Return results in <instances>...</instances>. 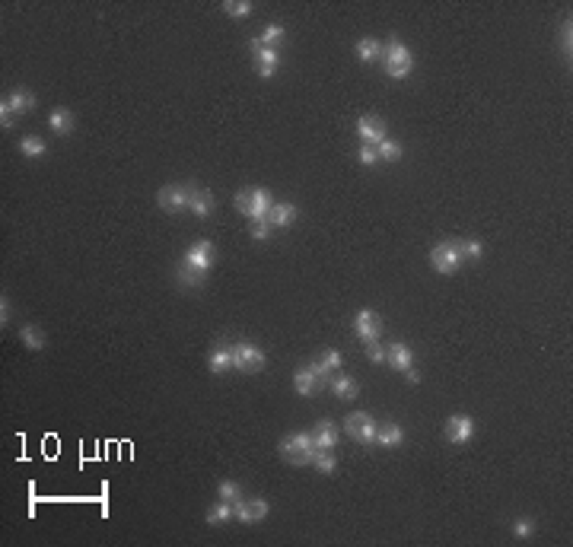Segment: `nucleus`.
<instances>
[{
  "label": "nucleus",
  "instance_id": "43",
  "mask_svg": "<svg viewBox=\"0 0 573 547\" xmlns=\"http://www.w3.org/2000/svg\"><path fill=\"white\" fill-rule=\"evenodd\" d=\"M401 375H405V379L411 382V385H417V382H421V375H417V369H414V366H411V369H408V373H401Z\"/></svg>",
  "mask_w": 573,
  "mask_h": 547
},
{
  "label": "nucleus",
  "instance_id": "6",
  "mask_svg": "<svg viewBox=\"0 0 573 547\" xmlns=\"http://www.w3.org/2000/svg\"><path fill=\"white\" fill-rule=\"evenodd\" d=\"M344 430H348V436L354 442L370 446V442H376V430H379V423H376L373 414H366V411H354V414H348V420H344Z\"/></svg>",
  "mask_w": 573,
  "mask_h": 547
},
{
  "label": "nucleus",
  "instance_id": "24",
  "mask_svg": "<svg viewBox=\"0 0 573 547\" xmlns=\"http://www.w3.org/2000/svg\"><path fill=\"white\" fill-rule=\"evenodd\" d=\"M204 277H208V274L194 271V267L185 265V261L175 267V280H179V287H185V290H198L201 283H204Z\"/></svg>",
  "mask_w": 573,
  "mask_h": 547
},
{
  "label": "nucleus",
  "instance_id": "21",
  "mask_svg": "<svg viewBox=\"0 0 573 547\" xmlns=\"http://www.w3.org/2000/svg\"><path fill=\"white\" fill-rule=\"evenodd\" d=\"M328 385H332V391H334V395H338L341 401H354V398H357V379H354V375L334 373V375H332V382H328Z\"/></svg>",
  "mask_w": 573,
  "mask_h": 547
},
{
  "label": "nucleus",
  "instance_id": "12",
  "mask_svg": "<svg viewBox=\"0 0 573 547\" xmlns=\"http://www.w3.org/2000/svg\"><path fill=\"white\" fill-rule=\"evenodd\" d=\"M185 265H191L194 271L208 274L210 265H214V245H210V239H198L194 245L188 249V255H185Z\"/></svg>",
  "mask_w": 573,
  "mask_h": 547
},
{
  "label": "nucleus",
  "instance_id": "20",
  "mask_svg": "<svg viewBox=\"0 0 573 547\" xmlns=\"http://www.w3.org/2000/svg\"><path fill=\"white\" fill-rule=\"evenodd\" d=\"M293 385H296V391L303 398H309L316 389H322V385H319V375L312 373V366H299L296 373H293Z\"/></svg>",
  "mask_w": 573,
  "mask_h": 547
},
{
  "label": "nucleus",
  "instance_id": "39",
  "mask_svg": "<svg viewBox=\"0 0 573 547\" xmlns=\"http://www.w3.org/2000/svg\"><path fill=\"white\" fill-rule=\"evenodd\" d=\"M532 531H535V522H532V519H516V522H513V535H516V538H529Z\"/></svg>",
  "mask_w": 573,
  "mask_h": 547
},
{
  "label": "nucleus",
  "instance_id": "13",
  "mask_svg": "<svg viewBox=\"0 0 573 547\" xmlns=\"http://www.w3.org/2000/svg\"><path fill=\"white\" fill-rule=\"evenodd\" d=\"M385 363L392 369H399V373H408L414 366V350L408 347L405 340H392L389 347H385Z\"/></svg>",
  "mask_w": 573,
  "mask_h": 547
},
{
  "label": "nucleus",
  "instance_id": "35",
  "mask_svg": "<svg viewBox=\"0 0 573 547\" xmlns=\"http://www.w3.org/2000/svg\"><path fill=\"white\" fill-rule=\"evenodd\" d=\"M363 350H366V357L373 360V363H385V347L379 344V338H376V340H363Z\"/></svg>",
  "mask_w": 573,
  "mask_h": 547
},
{
  "label": "nucleus",
  "instance_id": "4",
  "mask_svg": "<svg viewBox=\"0 0 573 547\" xmlns=\"http://www.w3.org/2000/svg\"><path fill=\"white\" fill-rule=\"evenodd\" d=\"M462 261H465V258H462V245L452 242V239L436 242V245L430 249V265H433L436 274H456Z\"/></svg>",
  "mask_w": 573,
  "mask_h": 547
},
{
  "label": "nucleus",
  "instance_id": "29",
  "mask_svg": "<svg viewBox=\"0 0 573 547\" xmlns=\"http://www.w3.org/2000/svg\"><path fill=\"white\" fill-rule=\"evenodd\" d=\"M376 153H379V159H385V163H395V159L401 156V143L392 141V137H385V141L376 147Z\"/></svg>",
  "mask_w": 573,
  "mask_h": 547
},
{
  "label": "nucleus",
  "instance_id": "1",
  "mask_svg": "<svg viewBox=\"0 0 573 547\" xmlns=\"http://www.w3.org/2000/svg\"><path fill=\"white\" fill-rule=\"evenodd\" d=\"M382 70H385L392 80H405V76L414 70V54L401 45L399 35H392L389 42L382 45Z\"/></svg>",
  "mask_w": 573,
  "mask_h": 547
},
{
  "label": "nucleus",
  "instance_id": "40",
  "mask_svg": "<svg viewBox=\"0 0 573 547\" xmlns=\"http://www.w3.org/2000/svg\"><path fill=\"white\" fill-rule=\"evenodd\" d=\"M357 159H360V166H373L376 159H379V153H376V147H360Z\"/></svg>",
  "mask_w": 573,
  "mask_h": 547
},
{
  "label": "nucleus",
  "instance_id": "22",
  "mask_svg": "<svg viewBox=\"0 0 573 547\" xmlns=\"http://www.w3.org/2000/svg\"><path fill=\"white\" fill-rule=\"evenodd\" d=\"M48 127L54 134H70L77 127L74 112H70V108H54V112L48 115Z\"/></svg>",
  "mask_w": 573,
  "mask_h": 547
},
{
  "label": "nucleus",
  "instance_id": "10",
  "mask_svg": "<svg viewBox=\"0 0 573 547\" xmlns=\"http://www.w3.org/2000/svg\"><path fill=\"white\" fill-rule=\"evenodd\" d=\"M474 436V420L468 414H452L446 420V440L456 442V446H465Z\"/></svg>",
  "mask_w": 573,
  "mask_h": 547
},
{
  "label": "nucleus",
  "instance_id": "27",
  "mask_svg": "<svg viewBox=\"0 0 573 547\" xmlns=\"http://www.w3.org/2000/svg\"><path fill=\"white\" fill-rule=\"evenodd\" d=\"M233 515H236V506H233V503H226V499H220V503H217L214 509L208 513V522H210V525H220V522H230Z\"/></svg>",
  "mask_w": 573,
  "mask_h": 547
},
{
  "label": "nucleus",
  "instance_id": "25",
  "mask_svg": "<svg viewBox=\"0 0 573 547\" xmlns=\"http://www.w3.org/2000/svg\"><path fill=\"white\" fill-rule=\"evenodd\" d=\"M357 58L363 61V64H373V61H379L382 58V42L379 39H373V35H366V39H360L357 42Z\"/></svg>",
  "mask_w": 573,
  "mask_h": 547
},
{
  "label": "nucleus",
  "instance_id": "8",
  "mask_svg": "<svg viewBox=\"0 0 573 547\" xmlns=\"http://www.w3.org/2000/svg\"><path fill=\"white\" fill-rule=\"evenodd\" d=\"M357 134L360 141H363V147H379L389 134H385V121H382L379 115H363L357 121Z\"/></svg>",
  "mask_w": 573,
  "mask_h": 547
},
{
  "label": "nucleus",
  "instance_id": "36",
  "mask_svg": "<svg viewBox=\"0 0 573 547\" xmlns=\"http://www.w3.org/2000/svg\"><path fill=\"white\" fill-rule=\"evenodd\" d=\"M223 10L230 13V17H245V13H252V3L249 0H226Z\"/></svg>",
  "mask_w": 573,
  "mask_h": 547
},
{
  "label": "nucleus",
  "instance_id": "15",
  "mask_svg": "<svg viewBox=\"0 0 573 547\" xmlns=\"http://www.w3.org/2000/svg\"><path fill=\"white\" fill-rule=\"evenodd\" d=\"M312 436H316V452H334V446H338V426H334V420H328V417H322V420L316 423Z\"/></svg>",
  "mask_w": 573,
  "mask_h": 547
},
{
  "label": "nucleus",
  "instance_id": "11",
  "mask_svg": "<svg viewBox=\"0 0 573 547\" xmlns=\"http://www.w3.org/2000/svg\"><path fill=\"white\" fill-rule=\"evenodd\" d=\"M354 331H357L360 340H376L382 334V318L376 316L373 309H360L354 316Z\"/></svg>",
  "mask_w": 573,
  "mask_h": 547
},
{
  "label": "nucleus",
  "instance_id": "26",
  "mask_svg": "<svg viewBox=\"0 0 573 547\" xmlns=\"http://www.w3.org/2000/svg\"><path fill=\"white\" fill-rule=\"evenodd\" d=\"M19 338H23V344L29 350H45V334L39 324H23V328H19Z\"/></svg>",
  "mask_w": 573,
  "mask_h": 547
},
{
  "label": "nucleus",
  "instance_id": "18",
  "mask_svg": "<svg viewBox=\"0 0 573 547\" xmlns=\"http://www.w3.org/2000/svg\"><path fill=\"white\" fill-rule=\"evenodd\" d=\"M35 102H39V99H35V92H29L26 86H17V90L7 92V105L17 112V118H23L26 112H32Z\"/></svg>",
  "mask_w": 573,
  "mask_h": 547
},
{
  "label": "nucleus",
  "instance_id": "41",
  "mask_svg": "<svg viewBox=\"0 0 573 547\" xmlns=\"http://www.w3.org/2000/svg\"><path fill=\"white\" fill-rule=\"evenodd\" d=\"M561 51H564L567 61H570V19L561 25Z\"/></svg>",
  "mask_w": 573,
  "mask_h": 547
},
{
  "label": "nucleus",
  "instance_id": "17",
  "mask_svg": "<svg viewBox=\"0 0 573 547\" xmlns=\"http://www.w3.org/2000/svg\"><path fill=\"white\" fill-rule=\"evenodd\" d=\"M208 366L214 375H223L226 369H233V344H230V340H220V344L210 350Z\"/></svg>",
  "mask_w": 573,
  "mask_h": 547
},
{
  "label": "nucleus",
  "instance_id": "7",
  "mask_svg": "<svg viewBox=\"0 0 573 547\" xmlns=\"http://www.w3.org/2000/svg\"><path fill=\"white\" fill-rule=\"evenodd\" d=\"M157 204L166 214H179L188 207V185H163L157 194Z\"/></svg>",
  "mask_w": 573,
  "mask_h": 547
},
{
  "label": "nucleus",
  "instance_id": "37",
  "mask_svg": "<svg viewBox=\"0 0 573 547\" xmlns=\"http://www.w3.org/2000/svg\"><path fill=\"white\" fill-rule=\"evenodd\" d=\"M319 363H322L325 369H328V373L334 375V373H338V369H341V363H344V357H341L338 350H325V357L319 360Z\"/></svg>",
  "mask_w": 573,
  "mask_h": 547
},
{
  "label": "nucleus",
  "instance_id": "23",
  "mask_svg": "<svg viewBox=\"0 0 573 547\" xmlns=\"http://www.w3.org/2000/svg\"><path fill=\"white\" fill-rule=\"evenodd\" d=\"M376 442L385 448H399L401 442H405V430H401L399 423H385V426L376 430Z\"/></svg>",
  "mask_w": 573,
  "mask_h": 547
},
{
  "label": "nucleus",
  "instance_id": "14",
  "mask_svg": "<svg viewBox=\"0 0 573 547\" xmlns=\"http://www.w3.org/2000/svg\"><path fill=\"white\" fill-rule=\"evenodd\" d=\"M271 513V506H268V499H242L239 506H236V519H239L242 525H252V522H261L265 515Z\"/></svg>",
  "mask_w": 573,
  "mask_h": 547
},
{
  "label": "nucleus",
  "instance_id": "34",
  "mask_svg": "<svg viewBox=\"0 0 573 547\" xmlns=\"http://www.w3.org/2000/svg\"><path fill=\"white\" fill-rule=\"evenodd\" d=\"M459 245H462V258H472V261H478V258L484 255L481 239H462Z\"/></svg>",
  "mask_w": 573,
  "mask_h": 547
},
{
  "label": "nucleus",
  "instance_id": "38",
  "mask_svg": "<svg viewBox=\"0 0 573 547\" xmlns=\"http://www.w3.org/2000/svg\"><path fill=\"white\" fill-rule=\"evenodd\" d=\"M13 125H17V112L7 105V99H3V102H0V127H3V131H10Z\"/></svg>",
  "mask_w": 573,
  "mask_h": 547
},
{
  "label": "nucleus",
  "instance_id": "31",
  "mask_svg": "<svg viewBox=\"0 0 573 547\" xmlns=\"http://www.w3.org/2000/svg\"><path fill=\"white\" fill-rule=\"evenodd\" d=\"M220 499H226V503L239 506V503H242V487H239L236 481H223V484H220Z\"/></svg>",
  "mask_w": 573,
  "mask_h": 547
},
{
  "label": "nucleus",
  "instance_id": "3",
  "mask_svg": "<svg viewBox=\"0 0 573 547\" xmlns=\"http://www.w3.org/2000/svg\"><path fill=\"white\" fill-rule=\"evenodd\" d=\"M277 452L290 464H312V458H316V436L312 433H293V436L281 440Z\"/></svg>",
  "mask_w": 573,
  "mask_h": 547
},
{
  "label": "nucleus",
  "instance_id": "9",
  "mask_svg": "<svg viewBox=\"0 0 573 547\" xmlns=\"http://www.w3.org/2000/svg\"><path fill=\"white\" fill-rule=\"evenodd\" d=\"M252 54H255V70H258V76L261 80H271L274 76V70H277V48H265V45L258 42V35L252 39Z\"/></svg>",
  "mask_w": 573,
  "mask_h": 547
},
{
  "label": "nucleus",
  "instance_id": "33",
  "mask_svg": "<svg viewBox=\"0 0 573 547\" xmlns=\"http://www.w3.org/2000/svg\"><path fill=\"white\" fill-rule=\"evenodd\" d=\"M312 464H316L322 474H332L334 468H338V458L332 455V452H316V458H312Z\"/></svg>",
  "mask_w": 573,
  "mask_h": 547
},
{
  "label": "nucleus",
  "instance_id": "28",
  "mask_svg": "<svg viewBox=\"0 0 573 547\" xmlns=\"http://www.w3.org/2000/svg\"><path fill=\"white\" fill-rule=\"evenodd\" d=\"M45 149H48L45 141L42 137H32V134L19 141V153H23V156H45Z\"/></svg>",
  "mask_w": 573,
  "mask_h": 547
},
{
  "label": "nucleus",
  "instance_id": "42",
  "mask_svg": "<svg viewBox=\"0 0 573 547\" xmlns=\"http://www.w3.org/2000/svg\"><path fill=\"white\" fill-rule=\"evenodd\" d=\"M10 316H13V312H10V302H7V296L0 299V322L7 324L10 322Z\"/></svg>",
  "mask_w": 573,
  "mask_h": 547
},
{
  "label": "nucleus",
  "instance_id": "19",
  "mask_svg": "<svg viewBox=\"0 0 573 547\" xmlns=\"http://www.w3.org/2000/svg\"><path fill=\"white\" fill-rule=\"evenodd\" d=\"M296 204H274L271 214H268V223H271V229H287V226L296 223Z\"/></svg>",
  "mask_w": 573,
  "mask_h": 547
},
{
  "label": "nucleus",
  "instance_id": "32",
  "mask_svg": "<svg viewBox=\"0 0 573 547\" xmlns=\"http://www.w3.org/2000/svg\"><path fill=\"white\" fill-rule=\"evenodd\" d=\"M249 236L255 242H268V239H271V223H268V220H252Z\"/></svg>",
  "mask_w": 573,
  "mask_h": 547
},
{
  "label": "nucleus",
  "instance_id": "16",
  "mask_svg": "<svg viewBox=\"0 0 573 547\" xmlns=\"http://www.w3.org/2000/svg\"><path fill=\"white\" fill-rule=\"evenodd\" d=\"M188 207H191L194 216L204 220V216L214 214V194L204 191V188H198V185H188Z\"/></svg>",
  "mask_w": 573,
  "mask_h": 547
},
{
  "label": "nucleus",
  "instance_id": "5",
  "mask_svg": "<svg viewBox=\"0 0 573 547\" xmlns=\"http://www.w3.org/2000/svg\"><path fill=\"white\" fill-rule=\"evenodd\" d=\"M265 350L252 344V340H236L233 344V369L239 373H258V369H265Z\"/></svg>",
  "mask_w": 573,
  "mask_h": 547
},
{
  "label": "nucleus",
  "instance_id": "30",
  "mask_svg": "<svg viewBox=\"0 0 573 547\" xmlns=\"http://www.w3.org/2000/svg\"><path fill=\"white\" fill-rule=\"evenodd\" d=\"M283 35H287V29H283V25H268L265 32L258 35V42L265 45V48H274L277 42H283Z\"/></svg>",
  "mask_w": 573,
  "mask_h": 547
},
{
  "label": "nucleus",
  "instance_id": "2",
  "mask_svg": "<svg viewBox=\"0 0 573 547\" xmlns=\"http://www.w3.org/2000/svg\"><path fill=\"white\" fill-rule=\"evenodd\" d=\"M233 200L249 220H268V214L274 207V198H271L268 188H242V191H236Z\"/></svg>",
  "mask_w": 573,
  "mask_h": 547
}]
</instances>
